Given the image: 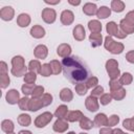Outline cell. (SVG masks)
I'll use <instances>...</instances> for the list:
<instances>
[{"label": "cell", "instance_id": "6da1fadb", "mask_svg": "<svg viewBox=\"0 0 134 134\" xmlns=\"http://www.w3.org/2000/svg\"><path fill=\"white\" fill-rule=\"evenodd\" d=\"M64 76L74 85L86 82L91 75L87 65L77 57H67L62 60Z\"/></svg>", "mask_w": 134, "mask_h": 134}, {"label": "cell", "instance_id": "7a4b0ae2", "mask_svg": "<svg viewBox=\"0 0 134 134\" xmlns=\"http://www.w3.org/2000/svg\"><path fill=\"white\" fill-rule=\"evenodd\" d=\"M104 46H105V48H106L109 52H111V53H113V54H119V53H121V52L124 51V48H125V46H124L122 43H120V42H115L110 36H107V37L105 38Z\"/></svg>", "mask_w": 134, "mask_h": 134}, {"label": "cell", "instance_id": "3957f363", "mask_svg": "<svg viewBox=\"0 0 134 134\" xmlns=\"http://www.w3.org/2000/svg\"><path fill=\"white\" fill-rule=\"evenodd\" d=\"M106 70L109 74L110 80H118L120 71L118 69V63L114 59H110L106 62Z\"/></svg>", "mask_w": 134, "mask_h": 134}, {"label": "cell", "instance_id": "277c9868", "mask_svg": "<svg viewBox=\"0 0 134 134\" xmlns=\"http://www.w3.org/2000/svg\"><path fill=\"white\" fill-rule=\"evenodd\" d=\"M106 30H107V32L109 34L110 37H111V36H114V37H116V38H118V39H124V38L127 37V35L124 34V32L118 28V25H117L114 21H110V22H108V23L106 24Z\"/></svg>", "mask_w": 134, "mask_h": 134}, {"label": "cell", "instance_id": "5b68a950", "mask_svg": "<svg viewBox=\"0 0 134 134\" xmlns=\"http://www.w3.org/2000/svg\"><path fill=\"white\" fill-rule=\"evenodd\" d=\"M53 115L50 112H44L42 114H40L39 116H37V118L35 119V126L37 128H44L45 126H47L51 119H52Z\"/></svg>", "mask_w": 134, "mask_h": 134}, {"label": "cell", "instance_id": "8992f818", "mask_svg": "<svg viewBox=\"0 0 134 134\" xmlns=\"http://www.w3.org/2000/svg\"><path fill=\"white\" fill-rule=\"evenodd\" d=\"M42 19L47 24L53 23L55 21V19H57V13H55V10L53 8H50V7L44 8L42 10Z\"/></svg>", "mask_w": 134, "mask_h": 134}, {"label": "cell", "instance_id": "52a82bcc", "mask_svg": "<svg viewBox=\"0 0 134 134\" xmlns=\"http://www.w3.org/2000/svg\"><path fill=\"white\" fill-rule=\"evenodd\" d=\"M85 106H86V109L89 111V112H95L98 110L99 108V105H98V99L92 95L88 96L85 100Z\"/></svg>", "mask_w": 134, "mask_h": 134}, {"label": "cell", "instance_id": "ba28073f", "mask_svg": "<svg viewBox=\"0 0 134 134\" xmlns=\"http://www.w3.org/2000/svg\"><path fill=\"white\" fill-rule=\"evenodd\" d=\"M15 16V10L12 6H4L0 9V18L4 21H10Z\"/></svg>", "mask_w": 134, "mask_h": 134}, {"label": "cell", "instance_id": "9c48e42d", "mask_svg": "<svg viewBox=\"0 0 134 134\" xmlns=\"http://www.w3.org/2000/svg\"><path fill=\"white\" fill-rule=\"evenodd\" d=\"M5 99L8 104L10 105H15L17 103H19L20 100V93L16 90V89H10L8 90V92L5 95Z\"/></svg>", "mask_w": 134, "mask_h": 134}, {"label": "cell", "instance_id": "30bf717a", "mask_svg": "<svg viewBox=\"0 0 134 134\" xmlns=\"http://www.w3.org/2000/svg\"><path fill=\"white\" fill-rule=\"evenodd\" d=\"M60 19H61V22H62L63 25H70L74 20V15L71 10L65 9V10L62 12Z\"/></svg>", "mask_w": 134, "mask_h": 134}, {"label": "cell", "instance_id": "8fae6325", "mask_svg": "<svg viewBox=\"0 0 134 134\" xmlns=\"http://www.w3.org/2000/svg\"><path fill=\"white\" fill-rule=\"evenodd\" d=\"M68 127H69L68 122H67L65 119H60V118H58V119L54 121L53 126H52L53 131L57 132V133H64V132L68 129Z\"/></svg>", "mask_w": 134, "mask_h": 134}, {"label": "cell", "instance_id": "7c38bea8", "mask_svg": "<svg viewBox=\"0 0 134 134\" xmlns=\"http://www.w3.org/2000/svg\"><path fill=\"white\" fill-rule=\"evenodd\" d=\"M34 54H35V57H36L37 59L44 60V59H46V57H47V54H48V48H47L45 45H43V44L38 45V46H36V48L34 49Z\"/></svg>", "mask_w": 134, "mask_h": 134}, {"label": "cell", "instance_id": "4fadbf2b", "mask_svg": "<svg viewBox=\"0 0 134 134\" xmlns=\"http://www.w3.org/2000/svg\"><path fill=\"white\" fill-rule=\"evenodd\" d=\"M73 38L76 40V41H83L86 37V31H85V28L82 24H77L75 25V27L73 28Z\"/></svg>", "mask_w": 134, "mask_h": 134}, {"label": "cell", "instance_id": "5bb4252c", "mask_svg": "<svg viewBox=\"0 0 134 134\" xmlns=\"http://www.w3.org/2000/svg\"><path fill=\"white\" fill-rule=\"evenodd\" d=\"M57 53L61 57V58H67L70 55L71 53V47L69 44H66V43H63V44H60L57 48Z\"/></svg>", "mask_w": 134, "mask_h": 134}, {"label": "cell", "instance_id": "9a60e30c", "mask_svg": "<svg viewBox=\"0 0 134 134\" xmlns=\"http://www.w3.org/2000/svg\"><path fill=\"white\" fill-rule=\"evenodd\" d=\"M97 6L95 3H91V2H88V3H85L84 6H83V13L87 16H93V15H96L97 13Z\"/></svg>", "mask_w": 134, "mask_h": 134}, {"label": "cell", "instance_id": "2e32d148", "mask_svg": "<svg viewBox=\"0 0 134 134\" xmlns=\"http://www.w3.org/2000/svg\"><path fill=\"white\" fill-rule=\"evenodd\" d=\"M83 116H84V114L80 110H73V111L68 112V115H67L66 119H67V121L75 122V121H80Z\"/></svg>", "mask_w": 134, "mask_h": 134}, {"label": "cell", "instance_id": "e0dca14e", "mask_svg": "<svg viewBox=\"0 0 134 134\" xmlns=\"http://www.w3.org/2000/svg\"><path fill=\"white\" fill-rule=\"evenodd\" d=\"M30 35L36 39H41L45 36V29L41 25H34L30 28Z\"/></svg>", "mask_w": 134, "mask_h": 134}, {"label": "cell", "instance_id": "ac0fdd59", "mask_svg": "<svg viewBox=\"0 0 134 134\" xmlns=\"http://www.w3.org/2000/svg\"><path fill=\"white\" fill-rule=\"evenodd\" d=\"M93 124H94V127H98V128H100L103 126H107V124H108V117L104 113H98L94 117Z\"/></svg>", "mask_w": 134, "mask_h": 134}, {"label": "cell", "instance_id": "d6986e66", "mask_svg": "<svg viewBox=\"0 0 134 134\" xmlns=\"http://www.w3.org/2000/svg\"><path fill=\"white\" fill-rule=\"evenodd\" d=\"M119 26H120V30L126 34V35H131L134 32V26L132 24H130L127 20L122 19L120 22H119Z\"/></svg>", "mask_w": 134, "mask_h": 134}, {"label": "cell", "instance_id": "ffe728a7", "mask_svg": "<svg viewBox=\"0 0 134 134\" xmlns=\"http://www.w3.org/2000/svg\"><path fill=\"white\" fill-rule=\"evenodd\" d=\"M68 107L65 106V105H61L59 106L57 109H55V112H54V116L60 118V119H66L67 115H68Z\"/></svg>", "mask_w": 134, "mask_h": 134}, {"label": "cell", "instance_id": "44dd1931", "mask_svg": "<svg viewBox=\"0 0 134 134\" xmlns=\"http://www.w3.org/2000/svg\"><path fill=\"white\" fill-rule=\"evenodd\" d=\"M88 28L91 34H100L102 31V24L98 20H91L88 23Z\"/></svg>", "mask_w": 134, "mask_h": 134}, {"label": "cell", "instance_id": "7402d4cb", "mask_svg": "<svg viewBox=\"0 0 134 134\" xmlns=\"http://www.w3.org/2000/svg\"><path fill=\"white\" fill-rule=\"evenodd\" d=\"M89 41L92 47H98L103 43V36L102 34H90Z\"/></svg>", "mask_w": 134, "mask_h": 134}, {"label": "cell", "instance_id": "603a6c76", "mask_svg": "<svg viewBox=\"0 0 134 134\" xmlns=\"http://www.w3.org/2000/svg\"><path fill=\"white\" fill-rule=\"evenodd\" d=\"M60 98L62 102H71L73 98V93L69 88H63L60 92Z\"/></svg>", "mask_w": 134, "mask_h": 134}, {"label": "cell", "instance_id": "cb8c5ba5", "mask_svg": "<svg viewBox=\"0 0 134 134\" xmlns=\"http://www.w3.org/2000/svg\"><path fill=\"white\" fill-rule=\"evenodd\" d=\"M30 23V17L29 15L27 14H20L17 18V24L20 26V27H26L28 26Z\"/></svg>", "mask_w": 134, "mask_h": 134}, {"label": "cell", "instance_id": "d4e9b609", "mask_svg": "<svg viewBox=\"0 0 134 134\" xmlns=\"http://www.w3.org/2000/svg\"><path fill=\"white\" fill-rule=\"evenodd\" d=\"M43 106L42 104V100L41 98H37V97H32L30 100H29V111L31 112H36L38 110H40Z\"/></svg>", "mask_w": 134, "mask_h": 134}, {"label": "cell", "instance_id": "484cf974", "mask_svg": "<svg viewBox=\"0 0 134 134\" xmlns=\"http://www.w3.org/2000/svg\"><path fill=\"white\" fill-rule=\"evenodd\" d=\"M12 69H20L25 67V63H24V59L21 55H16L12 59Z\"/></svg>", "mask_w": 134, "mask_h": 134}, {"label": "cell", "instance_id": "4316f807", "mask_svg": "<svg viewBox=\"0 0 134 134\" xmlns=\"http://www.w3.org/2000/svg\"><path fill=\"white\" fill-rule=\"evenodd\" d=\"M1 129L3 132H5L6 134L7 133H12L15 129V126H14V122L10 120V119H4L2 120L1 122Z\"/></svg>", "mask_w": 134, "mask_h": 134}, {"label": "cell", "instance_id": "83f0119b", "mask_svg": "<svg viewBox=\"0 0 134 134\" xmlns=\"http://www.w3.org/2000/svg\"><path fill=\"white\" fill-rule=\"evenodd\" d=\"M110 15H111V8H109L107 6H100L96 13V17L98 19H106Z\"/></svg>", "mask_w": 134, "mask_h": 134}, {"label": "cell", "instance_id": "f1b7e54d", "mask_svg": "<svg viewBox=\"0 0 134 134\" xmlns=\"http://www.w3.org/2000/svg\"><path fill=\"white\" fill-rule=\"evenodd\" d=\"M31 122V118L28 114L26 113H22L18 116V124L22 127H28Z\"/></svg>", "mask_w": 134, "mask_h": 134}, {"label": "cell", "instance_id": "f546056e", "mask_svg": "<svg viewBox=\"0 0 134 134\" xmlns=\"http://www.w3.org/2000/svg\"><path fill=\"white\" fill-rule=\"evenodd\" d=\"M80 127L84 130H90V129H92V127H94V124L91 119H89L87 116L84 115L82 117V119L80 120Z\"/></svg>", "mask_w": 134, "mask_h": 134}, {"label": "cell", "instance_id": "4dcf8cb0", "mask_svg": "<svg viewBox=\"0 0 134 134\" xmlns=\"http://www.w3.org/2000/svg\"><path fill=\"white\" fill-rule=\"evenodd\" d=\"M111 9L115 13H121L125 9V3L120 0H113L111 2Z\"/></svg>", "mask_w": 134, "mask_h": 134}, {"label": "cell", "instance_id": "1f68e13d", "mask_svg": "<svg viewBox=\"0 0 134 134\" xmlns=\"http://www.w3.org/2000/svg\"><path fill=\"white\" fill-rule=\"evenodd\" d=\"M49 65H50V68H51L52 74H59V73L63 70L62 63H60V62H59V61H57V60H52V61H50Z\"/></svg>", "mask_w": 134, "mask_h": 134}, {"label": "cell", "instance_id": "d6a6232c", "mask_svg": "<svg viewBox=\"0 0 134 134\" xmlns=\"http://www.w3.org/2000/svg\"><path fill=\"white\" fill-rule=\"evenodd\" d=\"M110 94H111L112 98H114L115 100H121V99H124V97L126 96V90L121 87V88H119V89H117V90L111 91Z\"/></svg>", "mask_w": 134, "mask_h": 134}, {"label": "cell", "instance_id": "836d02e7", "mask_svg": "<svg viewBox=\"0 0 134 134\" xmlns=\"http://www.w3.org/2000/svg\"><path fill=\"white\" fill-rule=\"evenodd\" d=\"M41 67H42V65L38 60H31L29 62V64H28V70L30 72H35V73L40 72Z\"/></svg>", "mask_w": 134, "mask_h": 134}, {"label": "cell", "instance_id": "e575fe53", "mask_svg": "<svg viewBox=\"0 0 134 134\" xmlns=\"http://www.w3.org/2000/svg\"><path fill=\"white\" fill-rule=\"evenodd\" d=\"M132 81H133V76H132V74L129 73V72L122 73V74L120 75V77H119V82H120L121 86H122V85H130V84L132 83Z\"/></svg>", "mask_w": 134, "mask_h": 134}, {"label": "cell", "instance_id": "d590c367", "mask_svg": "<svg viewBox=\"0 0 134 134\" xmlns=\"http://www.w3.org/2000/svg\"><path fill=\"white\" fill-rule=\"evenodd\" d=\"M29 98L27 96H24L22 98H20L19 103H18V106L20 108V110H23V111H27L29 110Z\"/></svg>", "mask_w": 134, "mask_h": 134}, {"label": "cell", "instance_id": "8d00e7d4", "mask_svg": "<svg viewBox=\"0 0 134 134\" xmlns=\"http://www.w3.org/2000/svg\"><path fill=\"white\" fill-rule=\"evenodd\" d=\"M85 85L87 86L88 89H92V88H95L96 86H98V79L96 76H93L91 75L86 82H85Z\"/></svg>", "mask_w": 134, "mask_h": 134}, {"label": "cell", "instance_id": "74e56055", "mask_svg": "<svg viewBox=\"0 0 134 134\" xmlns=\"http://www.w3.org/2000/svg\"><path fill=\"white\" fill-rule=\"evenodd\" d=\"M35 87H36L35 84H24V85L21 87V90H22L23 94H24L25 96H27V95L32 94V91H34Z\"/></svg>", "mask_w": 134, "mask_h": 134}, {"label": "cell", "instance_id": "f35d334b", "mask_svg": "<svg viewBox=\"0 0 134 134\" xmlns=\"http://www.w3.org/2000/svg\"><path fill=\"white\" fill-rule=\"evenodd\" d=\"M39 73H40L42 76H45V77L49 76V75L52 73L51 68H50V65H49V64H47V63L43 64V65H42V67H41V69H40V72H39Z\"/></svg>", "mask_w": 134, "mask_h": 134}, {"label": "cell", "instance_id": "ab89813d", "mask_svg": "<svg viewBox=\"0 0 134 134\" xmlns=\"http://www.w3.org/2000/svg\"><path fill=\"white\" fill-rule=\"evenodd\" d=\"M37 80V75L35 72H27L25 75H24V83L25 84H35Z\"/></svg>", "mask_w": 134, "mask_h": 134}, {"label": "cell", "instance_id": "60d3db41", "mask_svg": "<svg viewBox=\"0 0 134 134\" xmlns=\"http://www.w3.org/2000/svg\"><path fill=\"white\" fill-rule=\"evenodd\" d=\"M122 126H124V128H126L127 130L134 132V116H133L132 118H126V119L122 121Z\"/></svg>", "mask_w": 134, "mask_h": 134}, {"label": "cell", "instance_id": "b9f144b4", "mask_svg": "<svg viewBox=\"0 0 134 134\" xmlns=\"http://www.w3.org/2000/svg\"><path fill=\"white\" fill-rule=\"evenodd\" d=\"M0 75H1L0 76V85H1V88L4 89V88H6L9 85L10 80H9V76H8L7 73H2Z\"/></svg>", "mask_w": 134, "mask_h": 134}, {"label": "cell", "instance_id": "7bdbcfd3", "mask_svg": "<svg viewBox=\"0 0 134 134\" xmlns=\"http://www.w3.org/2000/svg\"><path fill=\"white\" fill-rule=\"evenodd\" d=\"M87 91H88V88H87V86L84 83H81V84L75 85V92H76V94H79V95H85L87 93Z\"/></svg>", "mask_w": 134, "mask_h": 134}, {"label": "cell", "instance_id": "ee69618b", "mask_svg": "<svg viewBox=\"0 0 134 134\" xmlns=\"http://www.w3.org/2000/svg\"><path fill=\"white\" fill-rule=\"evenodd\" d=\"M27 69H28V67H23V68H20V69H12L10 70V72H12V74L13 75H15L16 77H20V76H23V75H25L27 72Z\"/></svg>", "mask_w": 134, "mask_h": 134}, {"label": "cell", "instance_id": "f6af8a7d", "mask_svg": "<svg viewBox=\"0 0 134 134\" xmlns=\"http://www.w3.org/2000/svg\"><path fill=\"white\" fill-rule=\"evenodd\" d=\"M44 94V87L43 86H36L34 91H32V97H37V98H41L42 95Z\"/></svg>", "mask_w": 134, "mask_h": 134}, {"label": "cell", "instance_id": "bcb514c9", "mask_svg": "<svg viewBox=\"0 0 134 134\" xmlns=\"http://www.w3.org/2000/svg\"><path fill=\"white\" fill-rule=\"evenodd\" d=\"M41 100H42V104L44 107L49 106L52 103V95L50 93H44L41 97Z\"/></svg>", "mask_w": 134, "mask_h": 134}, {"label": "cell", "instance_id": "7dc6e473", "mask_svg": "<svg viewBox=\"0 0 134 134\" xmlns=\"http://www.w3.org/2000/svg\"><path fill=\"white\" fill-rule=\"evenodd\" d=\"M111 100H112V96H111V94H109V93H104V94L100 95V97H99L100 105H103V106L108 105Z\"/></svg>", "mask_w": 134, "mask_h": 134}, {"label": "cell", "instance_id": "c3c4849f", "mask_svg": "<svg viewBox=\"0 0 134 134\" xmlns=\"http://www.w3.org/2000/svg\"><path fill=\"white\" fill-rule=\"evenodd\" d=\"M118 121H119V116L118 115H116V114H113V115H111L109 118H108V124H107V126L108 127H114V126H116L117 124H118Z\"/></svg>", "mask_w": 134, "mask_h": 134}, {"label": "cell", "instance_id": "681fc988", "mask_svg": "<svg viewBox=\"0 0 134 134\" xmlns=\"http://www.w3.org/2000/svg\"><path fill=\"white\" fill-rule=\"evenodd\" d=\"M109 87H110V91H114V90L121 88V84H120L119 80H110Z\"/></svg>", "mask_w": 134, "mask_h": 134}, {"label": "cell", "instance_id": "f907efd6", "mask_svg": "<svg viewBox=\"0 0 134 134\" xmlns=\"http://www.w3.org/2000/svg\"><path fill=\"white\" fill-rule=\"evenodd\" d=\"M103 94H104V88L99 85L96 86L95 88H93L92 91H91V95L94 96V97H97V96L100 97V95H103Z\"/></svg>", "mask_w": 134, "mask_h": 134}, {"label": "cell", "instance_id": "816d5d0a", "mask_svg": "<svg viewBox=\"0 0 134 134\" xmlns=\"http://www.w3.org/2000/svg\"><path fill=\"white\" fill-rule=\"evenodd\" d=\"M125 20H127V21H128L130 24H132V25L134 26V10L129 12V13L126 15Z\"/></svg>", "mask_w": 134, "mask_h": 134}, {"label": "cell", "instance_id": "f5cc1de1", "mask_svg": "<svg viewBox=\"0 0 134 134\" xmlns=\"http://www.w3.org/2000/svg\"><path fill=\"white\" fill-rule=\"evenodd\" d=\"M126 60L131 63V64H134V50H131L129 52H127L126 54Z\"/></svg>", "mask_w": 134, "mask_h": 134}, {"label": "cell", "instance_id": "db71d44e", "mask_svg": "<svg viewBox=\"0 0 134 134\" xmlns=\"http://www.w3.org/2000/svg\"><path fill=\"white\" fill-rule=\"evenodd\" d=\"M99 134H113V130L110 127H106V128H102L99 130Z\"/></svg>", "mask_w": 134, "mask_h": 134}, {"label": "cell", "instance_id": "11a10c76", "mask_svg": "<svg viewBox=\"0 0 134 134\" xmlns=\"http://www.w3.org/2000/svg\"><path fill=\"white\" fill-rule=\"evenodd\" d=\"M2 73H7V65L3 61L0 63V74Z\"/></svg>", "mask_w": 134, "mask_h": 134}, {"label": "cell", "instance_id": "9f6ffc18", "mask_svg": "<svg viewBox=\"0 0 134 134\" xmlns=\"http://www.w3.org/2000/svg\"><path fill=\"white\" fill-rule=\"evenodd\" d=\"M113 134H128V133L124 132V131L120 130V129H114V130H113Z\"/></svg>", "mask_w": 134, "mask_h": 134}, {"label": "cell", "instance_id": "6f0895ef", "mask_svg": "<svg viewBox=\"0 0 134 134\" xmlns=\"http://www.w3.org/2000/svg\"><path fill=\"white\" fill-rule=\"evenodd\" d=\"M46 4H50V5H54V4H59L60 3V0H57V1H44Z\"/></svg>", "mask_w": 134, "mask_h": 134}, {"label": "cell", "instance_id": "680465c9", "mask_svg": "<svg viewBox=\"0 0 134 134\" xmlns=\"http://www.w3.org/2000/svg\"><path fill=\"white\" fill-rule=\"evenodd\" d=\"M68 2H69V4H71V5H79V4L81 3L80 0H77V1H71V0H69Z\"/></svg>", "mask_w": 134, "mask_h": 134}, {"label": "cell", "instance_id": "91938a15", "mask_svg": "<svg viewBox=\"0 0 134 134\" xmlns=\"http://www.w3.org/2000/svg\"><path fill=\"white\" fill-rule=\"evenodd\" d=\"M19 134H32V133L30 131H28V130H22V131L19 132Z\"/></svg>", "mask_w": 134, "mask_h": 134}, {"label": "cell", "instance_id": "94428289", "mask_svg": "<svg viewBox=\"0 0 134 134\" xmlns=\"http://www.w3.org/2000/svg\"><path fill=\"white\" fill-rule=\"evenodd\" d=\"M67 134H75V133H74V132H73V131H70V132H68V133H67Z\"/></svg>", "mask_w": 134, "mask_h": 134}, {"label": "cell", "instance_id": "6125c7cd", "mask_svg": "<svg viewBox=\"0 0 134 134\" xmlns=\"http://www.w3.org/2000/svg\"><path fill=\"white\" fill-rule=\"evenodd\" d=\"M7 134H16V133H14V132H12V133H7Z\"/></svg>", "mask_w": 134, "mask_h": 134}, {"label": "cell", "instance_id": "be15d7a7", "mask_svg": "<svg viewBox=\"0 0 134 134\" xmlns=\"http://www.w3.org/2000/svg\"><path fill=\"white\" fill-rule=\"evenodd\" d=\"M79 134H87V133H83V132H82V133H79Z\"/></svg>", "mask_w": 134, "mask_h": 134}]
</instances>
